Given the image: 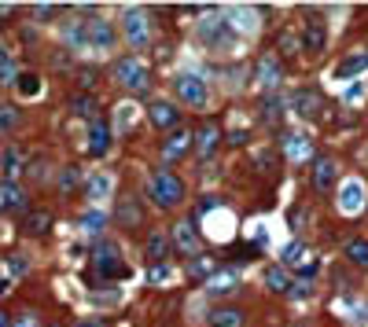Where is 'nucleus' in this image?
<instances>
[{
    "label": "nucleus",
    "mask_w": 368,
    "mask_h": 327,
    "mask_svg": "<svg viewBox=\"0 0 368 327\" xmlns=\"http://www.w3.org/2000/svg\"><path fill=\"white\" fill-rule=\"evenodd\" d=\"M236 26L229 22V19H221V15H210V19H203L199 26H195V33H199V41L206 45V48H214V51H221V48H232L236 45Z\"/></svg>",
    "instance_id": "f257e3e1"
},
{
    "label": "nucleus",
    "mask_w": 368,
    "mask_h": 327,
    "mask_svg": "<svg viewBox=\"0 0 368 327\" xmlns=\"http://www.w3.org/2000/svg\"><path fill=\"white\" fill-rule=\"evenodd\" d=\"M114 81L129 88V93H148V85H151V77H148V67L137 59V56H125V59H118L114 63Z\"/></svg>",
    "instance_id": "f03ea898"
},
{
    "label": "nucleus",
    "mask_w": 368,
    "mask_h": 327,
    "mask_svg": "<svg viewBox=\"0 0 368 327\" xmlns=\"http://www.w3.org/2000/svg\"><path fill=\"white\" fill-rule=\"evenodd\" d=\"M148 191H151V199H155V206H162V210H174V206L184 199V184L174 177V173H166V169H159V173H151V184H148Z\"/></svg>",
    "instance_id": "7ed1b4c3"
},
{
    "label": "nucleus",
    "mask_w": 368,
    "mask_h": 327,
    "mask_svg": "<svg viewBox=\"0 0 368 327\" xmlns=\"http://www.w3.org/2000/svg\"><path fill=\"white\" fill-rule=\"evenodd\" d=\"M122 33H125V41L133 45V48H144L151 41V22H148V11L144 8H125L122 11Z\"/></svg>",
    "instance_id": "20e7f679"
},
{
    "label": "nucleus",
    "mask_w": 368,
    "mask_h": 327,
    "mask_svg": "<svg viewBox=\"0 0 368 327\" xmlns=\"http://www.w3.org/2000/svg\"><path fill=\"white\" fill-rule=\"evenodd\" d=\"M92 261H96V272H103L107 280H114V276H125V265H122V250L111 243V239H103V243H96V250H92Z\"/></svg>",
    "instance_id": "39448f33"
},
{
    "label": "nucleus",
    "mask_w": 368,
    "mask_h": 327,
    "mask_svg": "<svg viewBox=\"0 0 368 327\" xmlns=\"http://www.w3.org/2000/svg\"><path fill=\"white\" fill-rule=\"evenodd\" d=\"M174 93L188 103V107H203V103H206V85H203L199 74H177Z\"/></svg>",
    "instance_id": "423d86ee"
},
{
    "label": "nucleus",
    "mask_w": 368,
    "mask_h": 327,
    "mask_svg": "<svg viewBox=\"0 0 368 327\" xmlns=\"http://www.w3.org/2000/svg\"><path fill=\"white\" fill-rule=\"evenodd\" d=\"M85 48H89V51H111V48H114V26L103 22V19H92V22H89Z\"/></svg>",
    "instance_id": "0eeeda50"
},
{
    "label": "nucleus",
    "mask_w": 368,
    "mask_h": 327,
    "mask_svg": "<svg viewBox=\"0 0 368 327\" xmlns=\"http://www.w3.org/2000/svg\"><path fill=\"white\" fill-rule=\"evenodd\" d=\"M328 45V33H324V22L321 19H309L306 30H302V48H306V56H321Z\"/></svg>",
    "instance_id": "6e6552de"
},
{
    "label": "nucleus",
    "mask_w": 368,
    "mask_h": 327,
    "mask_svg": "<svg viewBox=\"0 0 368 327\" xmlns=\"http://www.w3.org/2000/svg\"><path fill=\"white\" fill-rule=\"evenodd\" d=\"M291 111H295L298 118L321 114V93H317V88H298V93L291 96Z\"/></svg>",
    "instance_id": "1a4fd4ad"
},
{
    "label": "nucleus",
    "mask_w": 368,
    "mask_h": 327,
    "mask_svg": "<svg viewBox=\"0 0 368 327\" xmlns=\"http://www.w3.org/2000/svg\"><path fill=\"white\" fill-rule=\"evenodd\" d=\"M0 214H26V191L19 184H0Z\"/></svg>",
    "instance_id": "9d476101"
},
{
    "label": "nucleus",
    "mask_w": 368,
    "mask_h": 327,
    "mask_svg": "<svg viewBox=\"0 0 368 327\" xmlns=\"http://www.w3.org/2000/svg\"><path fill=\"white\" fill-rule=\"evenodd\" d=\"M111 151V125H103L100 118L89 125V154L92 159H100V154Z\"/></svg>",
    "instance_id": "9b49d317"
},
{
    "label": "nucleus",
    "mask_w": 368,
    "mask_h": 327,
    "mask_svg": "<svg viewBox=\"0 0 368 327\" xmlns=\"http://www.w3.org/2000/svg\"><path fill=\"white\" fill-rule=\"evenodd\" d=\"M148 114H151V125H159V129H174L181 122V114H177V107L169 99H155L148 107Z\"/></svg>",
    "instance_id": "f8f14e48"
},
{
    "label": "nucleus",
    "mask_w": 368,
    "mask_h": 327,
    "mask_svg": "<svg viewBox=\"0 0 368 327\" xmlns=\"http://www.w3.org/2000/svg\"><path fill=\"white\" fill-rule=\"evenodd\" d=\"M276 85H280V63L273 56H261L258 63V88L261 93H276Z\"/></svg>",
    "instance_id": "ddd939ff"
},
{
    "label": "nucleus",
    "mask_w": 368,
    "mask_h": 327,
    "mask_svg": "<svg viewBox=\"0 0 368 327\" xmlns=\"http://www.w3.org/2000/svg\"><path fill=\"white\" fill-rule=\"evenodd\" d=\"M174 243H177V250H181V254H188V257L199 250V232H195L192 221H181V225L174 228Z\"/></svg>",
    "instance_id": "4468645a"
},
{
    "label": "nucleus",
    "mask_w": 368,
    "mask_h": 327,
    "mask_svg": "<svg viewBox=\"0 0 368 327\" xmlns=\"http://www.w3.org/2000/svg\"><path fill=\"white\" fill-rule=\"evenodd\" d=\"M188 143H192V133L188 129H177V133H169L166 143H162V159L166 162H177L184 151H188Z\"/></svg>",
    "instance_id": "2eb2a0df"
},
{
    "label": "nucleus",
    "mask_w": 368,
    "mask_h": 327,
    "mask_svg": "<svg viewBox=\"0 0 368 327\" xmlns=\"http://www.w3.org/2000/svg\"><path fill=\"white\" fill-rule=\"evenodd\" d=\"M217 143H221V129L214 122H206L199 129V136H195V151H199V159H210V154L217 151Z\"/></svg>",
    "instance_id": "dca6fc26"
},
{
    "label": "nucleus",
    "mask_w": 368,
    "mask_h": 327,
    "mask_svg": "<svg viewBox=\"0 0 368 327\" xmlns=\"http://www.w3.org/2000/svg\"><path fill=\"white\" fill-rule=\"evenodd\" d=\"M85 191H89V202H103V199L114 191V177H111V173H92L89 184H85Z\"/></svg>",
    "instance_id": "f3484780"
},
{
    "label": "nucleus",
    "mask_w": 368,
    "mask_h": 327,
    "mask_svg": "<svg viewBox=\"0 0 368 327\" xmlns=\"http://www.w3.org/2000/svg\"><path fill=\"white\" fill-rule=\"evenodd\" d=\"M361 202H365V188L358 184V180L343 184V195H339V210H343V214H358Z\"/></svg>",
    "instance_id": "a211bd4d"
},
{
    "label": "nucleus",
    "mask_w": 368,
    "mask_h": 327,
    "mask_svg": "<svg viewBox=\"0 0 368 327\" xmlns=\"http://www.w3.org/2000/svg\"><path fill=\"white\" fill-rule=\"evenodd\" d=\"M335 177H339V169H335L332 159H321L317 166H313V188H317V191H328L335 184Z\"/></svg>",
    "instance_id": "6ab92c4d"
},
{
    "label": "nucleus",
    "mask_w": 368,
    "mask_h": 327,
    "mask_svg": "<svg viewBox=\"0 0 368 327\" xmlns=\"http://www.w3.org/2000/svg\"><path fill=\"white\" fill-rule=\"evenodd\" d=\"M166 254H169V235L166 232H151L148 235V261L151 265H166Z\"/></svg>",
    "instance_id": "aec40b11"
},
{
    "label": "nucleus",
    "mask_w": 368,
    "mask_h": 327,
    "mask_svg": "<svg viewBox=\"0 0 368 327\" xmlns=\"http://www.w3.org/2000/svg\"><path fill=\"white\" fill-rule=\"evenodd\" d=\"M22 173H26V154L19 147H11L4 154V180H8V184H15V177H22Z\"/></svg>",
    "instance_id": "412c9836"
},
{
    "label": "nucleus",
    "mask_w": 368,
    "mask_h": 327,
    "mask_svg": "<svg viewBox=\"0 0 368 327\" xmlns=\"http://www.w3.org/2000/svg\"><path fill=\"white\" fill-rule=\"evenodd\" d=\"M284 151H287V159H295V162H306L309 154H313V143H309L306 136L291 133V136H287V143H284Z\"/></svg>",
    "instance_id": "4be33fe9"
},
{
    "label": "nucleus",
    "mask_w": 368,
    "mask_h": 327,
    "mask_svg": "<svg viewBox=\"0 0 368 327\" xmlns=\"http://www.w3.org/2000/svg\"><path fill=\"white\" fill-rule=\"evenodd\" d=\"M214 272H217V261L206 257V254H199V257L188 261V276H192V280H214Z\"/></svg>",
    "instance_id": "5701e85b"
},
{
    "label": "nucleus",
    "mask_w": 368,
    "mask_h": 327,
    "mask_svg": "<svg viewBox=\"0 0 368 327\" xmlns=\"http://www.w3.org/2000/svg\"><path fill=\"white\" fill-rule=\"evenodd\" d=\"M361 70H368V51H353L350 59H343L335 67V77H353V74H361Z\"/></svg>",
    "instance_id": "b1692460"
},
{
    "label": "nucleus",
    "mask_w": 368,
    "mask_h": 327,
    "mask_svg": "<svg viewBox=\"0 0 368 327\" xmlns=\"http://www.w3.org/2000/svg\"><path fill=\"white\" fill-rule=\"evenodd\" d=\"M140 206H137V199H122V202H118V225H122V228H137L140 225Z\"/></svg>",
    "instance_id": "393cba45"
},
{
    "label": "nucleus",
    "mask_w": 368,
    "mask_h": 327,
    "mask_svg": "<svg viewBox=\"0 0 368 327\" xmlns=\"http://www.w3.org/2000/svg\"><path fill=\"white\" fill-rule=\"evenodd\" d=\"M48 225H52V217H48L45 210H30V214L22 217V232H26V235H45Z\"/></svg>",
    "instance_id": "a878e982"
},
{
    "label": "nucleus",
    "mask_w": 368,
    "mask_h": 327,
    "mask_svg": "<svg viewBox=\"0 0 368 327\" xmlns=\"http://www.w3.org/2000/svg\"><path fill=\"white\" fill-rule=\"evenodd\" d=\"M85 37H89V22L74 19V22L63 26V41H67L70 48H85Z\"/></svg>",
    "instance_id": "bb28decb"
},
{
    "label": "nucleus",
    "mask_w": 368,
    "mask_h": 327,
    "mask_svg": "<svg viewBox=\"0 0 368 327\" xmlns=\"http://www.w3.org/2000/svg\"><path fill=\"white\" fill-rule=\"evenodd\" d=\"M243 312L240 309H214L210 312V327H243Z\"/></svg>",
    "instance_id": "cd10ccee"
},
{
    "label": "nucleus",
    "mask_w": 368,
    "mask_h": 327,
    "mask_svg": "<svg viewBox=\"0 0 368 327\" xmlns=\"http://www.w3.org/2000/svg\"><path fill=\"white\" fill-rule=\"evenodd\" d=\"M236 291V276L232 272H214V280H210V298H221V294H232Z\"/></svg>",
    "instance_id": "c85d7f7f"
},
{
    "label": "nucleus",
    "mask_w": 368,
    "mask_h": 327,
    "mask_svg": "<svg viewBox=\"0 0 368 327\" xmlns=\"http://www.w3.org/2000/svg\"><path fill=\"white\" fill-rule=\"evenodd\" d=\"M70 111L77 118H89V125H92V122H96V118H92V114H96V96H89V93L85 96H74L70 99Z\"/></svg>",
    "instance_id": "c756f323"
},
{
    "label": "nucleus",
    "mask_w": 368,
    "mask_h": 327,
    "mask_svg": "<svg viewBox=\"0 0 368 327\" xmlns=\"http://www.w3.org/2000/svg\"><path fill=\"white\" fill-rule=\"evenodd\" d=\"M346 261H353L358 269H368V239H353V243H346Z\"/></svg>",
    "instance_id": "7c9ffc66"
},
{
    "label": "nucleus",
    "mask_w": 368,
    "mask_h": 327,
    "mask_svg": "<svg viewBox=\"0 0 368 327\" xmlns=\"http://www.w3.org/2000/svg\"><path fill=\"white\" fill-rule=\"evenodd\" d=\"M0 81H19V70H15V56H11V51H4L0 48Z\"/></svg>",
    "instance_id": "2f4dec72"
},
{
    "label": "nucleus",
    "mask_w": 368,
    "mask_h": 327,
    "mask_svg": "<svg viewBox=\"0 0 368 327\" xmlns=\"http://www.w3.org/2000/svg\"><path fill=\"white\" fill-rule=\"evenodd\" d=\"M266 283L273 287V291H291V280H287V272H284L280 265L266 269Z\"/></svg>",
    "instance_id": "473e14b6"
},
{
    "label": "nucleus",
    "mask_w": 368,
    "mask_h": 327,
    "mask_svg": "<svg viewBox=\"0 0 368 327\" xmlns=\"http://www.w3.org/2000/svg\"><path fill=\"white\" fill-rule=\"evenodd\" d=\"M77 184H82V169H77V166H67V169H63V177H59V191L70 195Z\"/></svg>",
    "instance_id": "72a5a7b5"
},
{
    "label": "nucleus",
    "mask_w": 368,
    "mask_h": 327,
    "mask_svg": "<svg viewBox=\"0 0 368 327\" xmlns=\"http://www.w3.org/2000/svg\"><path fill=\"white\" fill-rule=\"evenodd\" d=\"M229 22H236V30H254V11H247V8H236L229 11Z\"/></svg>",
    "instance_id": "f704fd0d"
},
{
    "label": "nucleus",
    "mask_w": 368,
    "mask_h": 327,
    "mask_svg": "<svg viewBox=\"0 0 368 327\" xmlns=\"http://www.w3.org/2000/svg\"><path fill=\"white\" fill-rule=\"evenodd\" d=\"M280 111H284V96H280V93H269L266 107H261V118H266V122H276V118H280Z\"/></svg>",
    "instance_id": "c9c22d12"
},
{
    "label": "nucleus",
    "mask_w": 368,
    "mask_h": 327,
    "mask_svg": "<svg viewBox=\"0 0 368 327\" xmlns=\"http://www.w3.org/2000/svg\"><path fill=\"white\" fill-rule=\"evenodd\" d=\"M19 93H22V96H37V93H41V77L30 74V70L19 74Z\"/></svg>",
    "instance_id": "e433bc0d"
},
{
    "label": "nucleus",
    "mask_w": 368,
    "mask_h": 327,
    "mask_svg": "<svg viewBox=\"0 0 368 327\" xmlns=\"http://www.w3.org/2000/svg\"><path fill=\"white\" fill-rule=\"evenodd\" d=\"M15 122H19V111H15V107H0V136L11 133V129H15Z\"/></svg>",
    "instance_id": "4c0bfd02"
},
{
    "label": "nucleus",
    "mask_w": 368,
    "mask_h": 327,
    "mask_svg": "<svg viewBox=\"0 0 368 327\" xmlns=\"http://www.w3.org/2000/svg\"><path fill=\"white\" fill-rule=\"evenodd\" d=\"M103 225H107V217H103L100 210H92V214L85 217V232H89V235H100V228H103Z\"/></svg>",
    "instance_id": "58836bf2"
},
{
    "label": "nucleus",
    "mask_w": 368,
    "mask_h": 327,
    "mask_svg": "<svg viewBox=\"0 0 368 327\" xmlns=\"http://www.w3.org/2000/svg\"><path fill=\"white\" fill-rule=\"evenodd\" d=\"M169 276H174V269H169V265H151V269H148V280H151V283H166Z\"/></svg>",
    "instance_id": "ea45409f"
},
{
    "label": "nucleus",
    "mask_w": 368,
    "mask_h": 327,
    "mask_svg": "<svg viewBox=\"0 0 368 327\" xmlns=\"http://www.w3.org/2000/svg\"><path fill=\"white\" fill-rule=\"evenodd\" d=\"M26 269H30V265H26L22 254H11L8 257V272H11V276H26Z\"/></svg>",
    "instance_id": "a19ab883"
},
{
    "label": "nucleus",
    "mask_w": 368,
    "mask_h": 327,
    "mask_svg": "<svg viewBox=\"0 0 368 327\" xmlns=\"http://www.w3.org/2000/svg\"><path fill=\"white\" fill-rule=\"evenodd\" d=\"M295 265H298V272H302V276H313V272L321 269V265H317V257H313V254H302V261H295Z\"/></svg>",
    "instance_id": "79ce46f5"
},
{
    "label": "nucleus",
    "mask_w": 368,
    "mask_h": 327,
    "mask_svg": "<svg viewBox=\"0 0 368 327\" xmlns=\"http://www.w3.org/2000/svg\"><path fill=\"white\" fill-rule=\"evenodd\" d=\"M133 107H118V129H122V133H129V125H133Z\"/></svg>",
    "instance_id": "37998d69"
},
{
    "label": "nucleus",
    "mask_w": 368,
    "mask_h": 327,
    "mask_svg": "<svg viewBox=\"0 0 368 327\" xmlns=\"http://www.w3.org/2000/svg\"><path fill=\"white\" fill-rule=\"evenodd\" d=\"M77 85H82L85 93H89V88L96 85V74H92V70H77Z\"/></svg>",
    "instance_id": "c03bdc74"
},
{
    "label": "nucleus",
    "mask_w": 368,
    "mask_h": 327,
    "mask_svg": "<svg viewBox=\"0 0 368 327\" xmlns=\"http://www.w3.org/2000/svg\"><path fill=\"white\" fill-rule=\"evenodd\" d=\"M287 294H291V298H309L313 287L309 283H291V291H287Z\"/></svg>",
    "instance_id": "a18cd8bd"
},
{
    "label": "nucleus",
    "mask_w": 368,
    "mask_h": 327,
    "mask_svg": "<svg viewBox=\"0 0 368 327\" xmlns=\"http://www.w3.org/2000/svg\"><path fill=\"white\" fill-rule=\"evenodd\" d=\"M56 11H59V8H52V4H33V15H37V19H52Z\"/></svg>",
    "instance_id": "49530a36"
},
{
    "label": "nucleus",
    "mask_w": 368,
    "mask_h": 327,
    "mask_svg": "<svg viewBox=\"0 0 368 327\" xmlns=\"http://www.w3.org/2000/svg\"><path fill=\"white\" fill-rule=\"evenodd\" d=\"M298 254H302V243H287V246H284V254H280V257H284V261H295Z\"/></svg>",
    "instance_id": "de8ad7c7"
},
{
    "label": "nucleus",
    "mask_w": 368,
    "mask_h": 327,
    "mask_svg": "<svg viewBox=\"0 0 368 327\" xmlns=\"http://www.w3.org/2000/svg\"><path fill=\"white\" fill-rule=\"evenodd\" d=\"M11 327H37V317H30V312H26V317H19Z\"/></svg>",
    "instance_id": "09e8293b"
},
{
    "label": "nucleus",
    "mask_w": 368,
    "mask_h": 327,
    "mask_svg": "<svg viewBox=\"0 0 368 327\" xmlns=\"http://www.w3.org/2000/svg\"><path fill=\"white\" fill-rule=\"evenodd\" d=\"M11 11H15V4H0V19H4V15H11Z\"/></svg>",
    "instance_id": "8fccbe9b"
},
{
    "label": "nucleus",
    "mask_w": 368,
    "mask_h": 327,
    "mask_svg": "<svg viewBox=\"0 0 368 327\" xmlns=\"http://www.w3.org/2000/svg\"><path fill=\"white\" fill-rule=\"evenodd\" d=\"M8 294V280H0V298H4Z\"/></svg>",
    "instance_id": "3c124183"
},
{
    "label": "nucleus",
    "mask_w": 368,
    "mask_h": 327,
    "mask_svg": "<svg viewBox=\"0 0 368 327\" xmlns=\"http://www.w3.org/2000/svg\"><path fill=\"white\" fill-rule=\"evenodd\" d=\"M0 327H8V317H4V312H0Z\"/></svg>",
    "instance_id": "603ef678"
},
{
    "label": "nucleus",
    "mask_w": 368,
    "mask_h": 327,
    "mask_svg": "<svg viewBox=\"0 0 368 327\" xmlns=\"http://www.w3.org/2000/svg\"><path fill=\"white\" fill-rule=\"evenodd\" d=\"M52 327H63V324H52Z\"/></svg>",
    "instance_id": "864d4df0"
}]
</instances>
